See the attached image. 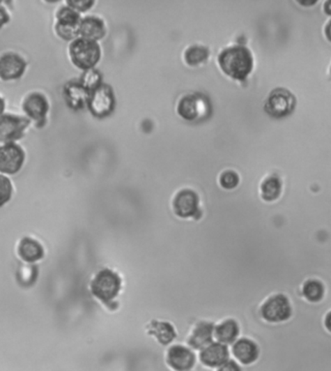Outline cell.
Wrapping results in <instances>:
<instances>
[{"mask_svg":"<svg viewBox=\"0 0 331 371\" xmlns=\"http://www.w3.org/2000/svg\"><path fill=\"white\" fill-rule=\"evenodd\" d=\"M210 112V105L205 96L201 94H189L180 99L178 113L186 121H194L205 118Z\"/></svg>","mask_w":331,"mask_h":371,"instance_id":"cell-8","label":"cell"},{"mask_svg":"<svg viewBox=\"0 0 331 371\" xmlns=\"http://www.w3.org/2000/svg\"><path fill=\"white\" fill-rule=\"evenodd\" d=\"M56 22L54 26L56 36L66 41H74L79 38V27L82 18L78 12L68 6L57 10Z\"/></svg>","mask_w":331,"mask_h":371,"instance_id":"cell-6","label":"cell"},{"mask_svg":"<svg viewBox=\"0 0 331 371\" xmlns=\"http://www.w3.org/2000/svg\"><path fill=\"white\" fill-rule=\"evenodd\" d=\"M22 109L26 118L35 121L37 126L39 123L44 126L49 109L48 99L40 92H32L24 98Z\"/></svg>","mask_w":331,"mask_h":371,"instance_id":"cell-12","label":"cell"},{"mask_svg":"<svg viewBox=\"0 0 331 371\" xmlns=\"http://www.w3.org/2000/svg\"><path fill=\"white\" fill-rule=\"evenodd\" d=\"M69 56L77 68L88 71L100 61L101 49L97 42L79 37L70 44Z\"/></svg>","mask_w":331,"mask_h":371,"instance_id":"cell-2","label":"cell"},{"mask_svg":"<svg viewBox=\"0 0 331 371\" xmlns=\"http://www.w3.org/2000/svg\"><path fill=\"white\" fill-rule=\"evenodd\" d=\"M301 4H315L316 3V1H309V2H305V1H301L300 2Z\"/></svg>","mask_w":331,"mask_h":371,"instance_id":"cell-36","label":"cell"},{"mask_svg":"<svg viewBox=\"0 0 331 371\" xmlns=\"http://www.w3.org/2000/svg\"><path fill=\"white\" fill-rule=\"evenodd\" d=\"M221 186L225 189H233L240 183V176L235 171L226 170L220 176Z\"/></svg>","mask_w":331,"mask_h":371,"instance_id":"cell-28","label":"cell"},{"mask_svg":"<svg viewBox=\"0 0 331 371\" xmlns=\"http://www.w3.org/2000/svg\"><path fill=\"white\" fill-rule=\"evenodd\" d=\"M238 335H240V327L238 322L233 319L223 321L217 327L214 328L216 340L226 346L235 343L238 340Z\"/></svg>","mask_w":331,"mask_h":371,"instance_id":"cell-21","label":"cell"},{"mask_svg":"<svg viewBox=\"0 0 331 371\" xmlns=\"http://www.w3.org/2000/svg\"><path fill=\"white\" fill-rule=\"evenodd\" d=\"M26 59L14 52L0 56V80L3 82L17 81L26 73Z\"/></svg>","mask_w":331,"mask_h":371,"instance_id":"cell-11","label":"cell"},{"mask_svg":"<svg viewBox=\"0 0 331 371\" xmlns=\"http://www.w3.org/2000/svg\"><path fill=\"white\" fill-rule=\"evenodd\" d=\"M325 12L328 16H331V0H328V1L325 2Z\"/></svg>","mask_w":331,"mask_h":371,"instance_id":"cell-33","label":"cell"},{"mask_svg":"<svg viewBox=\"0 0 331 371\" xmlns=\"http://www.w3.org/2000/svg\"><path fill=\"white\" fill-rule=\"evenodd\" d=\"M26 161V153L16 143L0 144V174L16 175L22 170Z\"/></svg>","mask_w":331,"mask_h":371,"instance_id":"cell-7","label":"cell"},{"mask_svg":"<svg viewBox=\"0 0 331 371\" xmlns=\"http://www.w3.org/2000/svg\"><path fill=\"white\" fill-rule=\"evenodd\" d=\"M173 206L174 213L179 218H192L198 213L199 197L191 189H183L174 196Z\"/></svg>","mask_w":331,"mask_h":371,"instance_id":"cell-14","label":"cell"},{"mask_svg":"<svg viewBox=\"0 0 331 371\" xmlns=\"http://www.w3.org/2000/svg\"><path fill=\"white\" fill-rule=\"evenodd\" d=\"M282 191V183L276 176L266 178L261 186V193L263 200L273 202L277 200Z\"/></svg>","mask_w":331,"mask_h":371,"instance_id":"cell-24","label":"cell"},{"mask_svg":"<svg viewBox=\"0 0 331 371\" xmlns=\"http://www.w3.org/2000/svg\"><path fill=\"white\" fill-rule=\"evenodd\" d=\"M301 294L310 303H318L325 297V287L318 278H309L302 284Z\"/></svg>","mask_w":331,"mask_h":371,"instance_id":"cell-23","label":"cell"},{"mask_svg":"<svg viewBox=\"0 0 331 371\" xmlns=\"http://www.w3.org/2000/svg\"><path fill=\"white\" fill-rule=\"evenodd\" d=\"M323 324H325V327L327 328L328 332L331 333V310L328 311L327 315H325Z\"/></svg>","mask_w":331,"mask_h":371,"instance_id":"cell-32","label":"cell"},{"mask_svg":"<svg viewBox=\"0 0 331 371\" xmlns=\"http://www.w3.org/2000/svg\"><path fill=\"white\" fill-rule=\"evenodd\" d=\"M13 195V186L6 176L0 174V209L11 200Z\"/></svg>","mask_w":331,"mask_h":371,"instance_id":"cell-27","label":"cell"},{"mask_svg":"<svg viewBox=\"0 0 331 371\" xmlns=\"http://www.w3.org/2000/svg\"><path fill=\"white\" fill-rule=\"evenodd\" d=\"M5 111V101L3 100V98H2L1 96H0V116H2V114H4Z\"/></svg>","mask_w":331,"mask_h":371,"instance_id":"cell-35","label":"cell"},{"mask_svg":"<svg viewBox=\"0 0 331 371\" xmlns=\"http://www.w3.org/2000/svg\"><path fill=\"white\" fill-rule=\"evenodd\" d=\"M106 34L104 21L97 17H86L82 19L79 27V37L91 41H98Z\"/></svg>","mask_w":331,"mask_h":371,"instance_id":"cell-18","label":"cell"},{"mask_svg":"<svg viewBox=\"0 0 331 371\" xmlns=\"http://www.w3.org/2000/svg\"><path fill=\"white\" fill-rule=\"evenodd\" d=\"M148 333L155 336L156 340L163 345L170 344L176 338V331L170 323L153 321L149 324Z\"/></svg>","mask_w":331,"mask_h":371,"instance_id":"cell-22","label":"cell"},{"mask_svg":"<svg viewBox=\"0 0 331 371\" xmlns=\"http://www.w3.org/2000/svg\"><path fill=\"white\" fill-rule=\"evenodd\" d=\"M31 121L19 114H4L0 116V143H16L21 140Z\"/></svg>","mask_w":331,"mask_h":371,"instance_id":"cell-5","label":"cell"},{"mask_svg":"<svg viewBox=\"0 0 331 371\" xmlns=\"http://www.w3.org/2000/svg\"><path fill=\"white\" fill-rule=\"evenodd\" d=\"M218 63L226 76L243 81L252 72L254 62L251 52L243 46H233L219 54Z\"/></svg>","mask_w":331,"mask_h":371,"instance_id":"cell-1","label":"cell"},{"mask_svg":"<svg viewBox=\"0 0 331 371\" xmlns=\"http://www.w3.org/2000/svg\"><path fill=\"white\" fill-rule=\"evenodd\" d=\"M292 315V305L287 296L284 294H275L271 296L261 308V317L265 319L266 322H285Z\"/></svg>","mask_w":331,"mask_h":371,"instance_id":"cell-4","label":"cell"},{"mask_svg":"<svg viewBox=\"0 0 331 371\" xmlns=\"http://www.w3.org/2000/svg\"><path fill=\"white\" fill-rule=\"evenodd\" d=\"M79 83L83 84L84 88L91 93L101 86V75L95 69L84 71Z\"/></svg>","mask_w":331,"mask_h":371,"instance_id":"cell-26","label":"cell"},{"mask_svg":"<svg viewBox=\"0 0 331 371\" xmlns=\"http://www.w3.org/2000/svg\"><path fill=\"white\" fill-rule=\"evenodd\" d=\"M233 354L241 365H252L260 356V348L255 341L249 338H240L233 343Z\"/></svg>","mask_w":331,"mask_h":371,"instance_id":"cell-16","label":"cell"},{"mask_svg":"<svg viewBox=\"0 0 331 371\" xmlns=\"http://www.w3.org/2000/svg\"><path fill=\"white\" fill-rule=\"evenodd\" d=\"M209 56L208 50L200 45L189 47L184 53V61L190 66H198L206 61Z\"/></svg>","mask_w":331,"mask_h":371,"instance_id":"cell-25","label":"cell"},{"mask_svg":"<svg viewBox=\"0 0 331 371\" xmlns=\"http://www.w3.org/2000/svg\"><path fill=\"white\" fill-rule=\"evenodd\" d=\"M9 22L10 16L8 12L6 11L4 7L0 6V29L8 24Z\"/></svg>","mask_w":331,"mask_h":371,"instance_id":"cell-31","label":"cell"},{"mask_svg":"<svg viewBox=\"0 0 331 371\" xmlns=\"http://www.w3.org/2000/svg\"><path fill=\"white\" fill-rule=\"evenodd\" d=\"M66 6L75 10L78 13H84V12L88 11L92 8L95 2L91 1V0H68L66 2Z\"/></svg>","mask_w":331,"mask_h":371,"instance_id":"cell-29","label":"cell"},{"mask_svg":"<svg viewBox=\"0 0 331 371\" xmlns=\"http://www.w3.org/2000/svg\"><path fill=\"white\" fill-rule=\"evenodd\" d=\"M89 111L97 118H105L113 112L114 96L113 91L107 84H101L89 94L87 101Z\"/></svg>","mask_w":331,"mask_h":371,"instance_id":"cell-10","label":"cell"},{"mask_svg":"<svg viewBox=\"0 0 331 371\" xmlns=\"http://www.w3.org/2000/svg\"><path fill=\"white\" fill-rule=\"evenodd\" d=\"M325 36H327V38L331 42V22L325 27Z\"/></svg>","mask_w":331,"mask_h":371,"instance_id":"cell-34","label":"cell"},{"mask_svg":"<svg viewBox=\"0 0 331 371\" xmlns=\"http://www.w3.org/2000/svg\"><path fill=\"white\" fill-rule=\"evenodd\" d=\"M295 107V96L285 89L271 92L265 104L266 113L273 118H285L292 114Z\"/></svg>","mask_w":331,"mask_h":371,"instance_id":"cell-9","label":"cell"},{"mask_svg":"<svg viewBox=\"0 0 331 371\" xmlns=\"http://www.w3.org/2000/svg\"><path fill=\"white\" fill-rule=\"evenodd\" d=\"M214 326L213 323L200 322L197 324L188 338L189 347L201 351L213 343Z\"/></svg>","mask_w":331,"mask_h":371,"instance_id":"cell-17","label":"cell"},{"mask_svg":"<svg viewBox=\"0 0 331 371\" xmlns=\"http://www.w3.org/2000/svg\"><path fill=\"white\" fill-rule=\"evenodd\" d=\"M195 363V354L185 346L174 345L167 352V363L174 371H190Z\"/></svg>","mask_w":331,"mask_h":371,"instance_id":"cell-13","label":"cell"},{"mask_svg":"<svg viewBox=\"0 0 331 371\" xmlns=\"http://www.w3.org/2000/svg\"><path fill=\"white\" fill-rule=\"evenodd\" d=\"M217 371H243V370H241L240 365L235 361L229 360L220 368H218Z\"/></svg>","mask_w":331,"mask_h":371,"instance_id":"cell-30","label":"cell"},{"mask_svg":"<svg viewBox=\"0 0 331 371\" xmlns=\"http://www.w3.org/2000/svg\"><path fill=\"white\" fill-rule=\"evenodd\" d=\"M119 276L111 270H102L91 282V292L103 303H111L121 291Z\"/></svg>","mask_w":331,"mask_h":371,"instance_id":"cell-3","label":"cell"},{"mask_svg":"<svg viewBox=\"0 0 331 371\" xmlns=\"http://www.w3.org/2000/svg\"><path fill=\"white\" fill-rule=\"evenodd\" d=\"M20 257L27 263L38 262L44 257L43 246L31 238H24L17 248Z\"/></svg>","mask_w":331,"mask_h":371,"instance_id":"cell-20","label":"cell"},{"mask_svg":"<svg viewBox=\"0 0 331 371\" xmlns=\"http://www.w3.org/2000/svg\"><path fill=\"white\" fill-rule=\"evenodd\" d=\"M89 92L81 83H68L64 88L67 105L73 109H83L89 98Z\"/></svg>","mask_w":331,"mask_h":371,"instance_id":"cell-19","label":"cell"},{"mask_svg":"<svg viewBox=\"0 0 331 371\" xmlns=\"http://www.w3.org/2000/svg\"><path fill=\"white\" fill-rule=\"evenodd\" d=\"M228 348L220 342H213L203 348L200 353V361L203 365L210 368H218L229 361Z\"/></svg>","mask_w":331,"mask_h":371,"instance_id":"cell-15","label":"cell"}]
</instances>
